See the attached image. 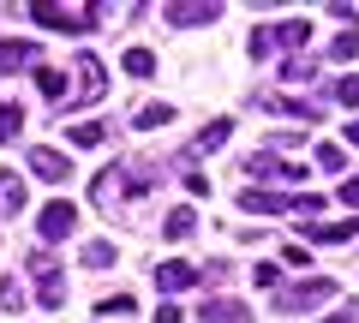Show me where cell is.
<instances>
[{
	"instance_id": "8fae6325",
	"label": "cell",
	"mask_w": 359,
	"mask_h": 323,
	"mask_svg": "<svg viewBox=\"0 0 359 323\" xmlns=\"http://www.w3.org/2000/svg\"><path fill=\"white\" fill-rule=\"evenodd\" d=\"M306 233L318 240V246H347L359 233V221H306Z\"/></svg>"
},
{
	"instance_id": "ffe728a7",
	"label": "cell",
	"mask_w": 359,
	"mask_h": 323,
	"mask_svg": "<svg viewBox=\"0 0 359 323\" xmlns=\"http://www.w3.org/2000/svg\"><path fill=\"white\" fill-rule=\"evenodd\" d=\"M269 36L282 42V48H299V42L311 36V25H306V18H287V25H276V30H269Z\"/></svg>"
},
{
	"instance_id": "7a4b0ae2",
	"label": "cell",
	"mask_w": 359,
	"mask_h": 323,
	"mask_svg": "<svg viewBox=\"0 0 359 323\" xmlns=\"http://www.w3.org/2000/svg\"><path fill=\"white\" fill-rule=\"evenodd\" d=\"M144 186H150V180H144V174H132V168H102L96 180H90V204L114 209L126 192H144Z\"/></svg>"
},
{
	"instance_id": "836d02e7",
	"label": "cell",
	"mask_w": 359,
	"mask_h": 323,
	"mask_svg": "<svg viewBox=\"0 0 359 323\" xmlns=\"http://www.w3.org/2000/svg\"><path fill=\"white\" fill-rule=\"evenodd\" d=\"M341 204H359V180H347V186H341Z\"/></svg>"
},
{
	"instance_id": "e0dca14e",
	"label": "cell",
	"mask_w": 359,
	"mask_h": 323,
	"mask_svg": "<svg viewBox=\"0 0 359 323\" xmlns=\"http://www.w3.org/2000/svg\"><path fill=\"white\" fill-rule=\"evenodd\" d=\"M36 90L48 96V102H60V96H66V72H54V66L42 60V66H36Z\"/></svg>"
},
{
	"instance_id": "d4e9b609",
	"label": "cell",
	"mask_w": 359,
	"mask_h": 323,
	"mask_svg": "<svg viewBox=\"0 0 359 323\" xmlns=\"http://www.w3.org/2000/svg\"><path fill=\"white\" fill-rule=\"evenodd\" d=\"M276 72H282V84H311V78H318V66H311V60H282Z\"/></svg>"
},
{
	"instance_id": "8992f818",
	"label": "cell",
	"mask_w": 359,
	"mask_h": 323,
	"mask_svg": "<svg viewBox=\"0 0 359 323\" xmlns=\"http://www.w3.org/2000/svg\"><path fill=\"white\" fill-rule=\"evenodd\" d=\"M162 18H168L174 30H186V25H210V18H222V6H216V0H192V6L174 0V6H162Z\"/></svg>"
},
{
	"instance_id": "d6986e66",
	"label": "cell",
	"mask_w": 359,
	"mask_h": 323,
	"mask_svg": "<svg viewBox=\"0 0 359 323\" xmlns=\"http://www.w3.org/2000/svg\"><path fill=\"white\" fill-rule=\"evenodd\" d=\"M18 132H25V108H18V102H0V144H13Z\"/></svg>"
},
{
	"instance_id": "277c9868",
	"label": "cell",
	"mask_w": 359,
	"mask_h": 323,
	"mask_svg": "<svg viewBox=\"0 0 359 323\" xmlns=\"http://www.w3.org/2000/svg\"><path fill=\"white\" fill-rule=\"evenodd\" d=\"M323 299H335V282L330 275H311V282H299V287H282V294H276V311H311V305H323Z\"/></svg>"
},
{
	"instance_id": "2e32d148",
	"label": "cell",
	"mask_w": 359,
	"mask_h": 323,
	"mask_svg": "<svg viewBox=\"0 0 359 323\" xmlns=\"http://www.w3.org/2000/svg\"><path fill=\"white\" fill-rule=\"evenodd\" d=\"M264 108H276V114H294V120H318V108L299 102V96H264Z\"/></svg>"
},
{
	"instance_id": "ba28073f",
	"label": "cell",
	"mask_w": 359,
	"mask_h": 323,
	"mask_svg": "<svg viewBox=\"0 0 359 323\" xmlns=\"http://www.w3.org/2000/svg\"><path fill=\"white\" fill-rule=\"evenodd\" d=\"M78 90H84V102H102V96H108V72H102V60H96V54H84V60H78Z\"/></svg>"
},
{
	"instance_id": "5b68a950",
	"label": "cell",
	"mask_w": 359,
	"mask_h": 323,
	"mask_svg": "<svg viewBox=\"0 0 359 323\" xmlns=\"http://www.w3.org/2000/svg\"><path fill=\"white\" fill-rule=\"evenodd\" d=\"M245 174H252V180H287V186H294V180H306V162H276V156H252V162H245Z\"/></svg>"
},
{
	"instance_id": "603a6c76",
	"label": "cell",
	"mask_w": 359,
	"mask_h": 323,
	"mask_svg": "<svg viewBox=\"0 0 359 323\" xmlns=\"http://www.w3.org/2000/svg\"><path fill=\"white\" fill-rule=\"evenodd\" d=\"M192 228H198V209H174V216L162 221V233H168V240H186Z\"/></svg>"
},
{
	"instance_id": "30bf717a",
	"label": "cell",
	"mask_w": 359,
	"mask_h": 323,
	"mask_svg": "<svg viewBox=\"0 0 359 323\" xmlns=\"http://www.w3.org/2000/svg\"><path fill=\"white\" fill-rule=\"evenodd\" d=\"M240 209H252V216H282L287 198H282V192H264V186H245V192H240Z\"/></svg>"
},
{
	"instance_id": "4fadbf2b",
	"label": "cell",
	"mask_w": 359,
	"mask_h": 323,
	"mask_svg": "<svg viewBox=\"0 0 359 323\" xmlns=\"http://www.w3.org/2000/svg\"><path fill=\"white\" fill-rule=\"evenodd\" d=\"M25 209V180L13 168H0V216H18Z\"/></svg>"
},
{
	"instance_id": "5bb4252c",
	"label": "cell",
	"mask_w": 359,
	"mask_h": 323,
	"mask_svg": "<svg viewBox=\"0 0 359 323\" xmlns=\"http://www.w3.org/2000/svg\"><path fill=\"white\" fill-rule=\"evenodd\" d=\"M198 317H204V323H245V317H252V311H245L240 299H210V305L198 311Z\"/></svg>"
},
{
	"instance_id": "44dd1931",
	"label": "cell",
	"mask_w": 359,
	"mask_h": 323,
	"mask_svg": "<svg viewBox=\"0 0 359 323\" xmlns=\"http://www.w3.org/2000/svg\"><path fill=\"white\" fill-rule=\"evenodd\" d=\"M228 132H233V120H216V126H204V132H198V144H192V150H198V156H204V150H222V144H228Z\"/></svg>"
},
{
	"instance_id": "9a60e30c",
	"label": "cell",
	"mask_w": 359,
	"mask_h": 323,
	"mask_svg": "<svg viewBox=\"0 0 359 323\" xmlns=\"http://www.w3.org/2000/svg\"><path fill=\"white\" fill-rule=\"evenodd\" d=\"M168 120H174V108H168V102H144V108H132V126H138V132H156V126H168Z\"/></svg>"
},
{
	"instance_id": "52a82bcc",
	"label": "cell",
	"mask_w": 359,
	"mask_h": 323,
	"mask_svg": "<svg viewBox=\"0 0 359 323\" xmlns=\"http://www.w3.org/2000/svg\"><path fill=\"white\" fill-rule=\"evenodd\" d=\"M30 174H36V180H72V162H66L60 150H48V144H36V150H30Z\"/></svg>"
},
{
	"instance_id": "1f68e13d",
	"label": "cell",
	"mask_w": 359,
	"mask_h": 323,
	"mask_svg": "<svg viewBox=\"0 0 359 323\" xmlns=\"http://www.w3.org/2000/svg\"><path fill=\"white\" fill-rule=\"evenodd\" d=\"M252 282H257V287H276V282H282V263H257Z\"/></svg>"
},
{
	"instance_id": "4dcf8cb0",
	"label": "cell",
	"mask_w": 359,
	"mask_h": 323,
	"mask_svg": "<svg viewBox=\"0 0 359 323\" xmlns=\"http://www.w3.org/2000/svg\"><path fill=\"white\" fill-rule=\"evenodd\" d=\"M335 102H341V108H359V78H341V84H335Z\"/></svg>"
},
{
	"instance_id": "484cf974",
	"label": "cell",
	"mask_w": 359,
	"mask_h": 323,
	"mask_svg": "<svg viewBox=\"0 0 359 323\" xmlns=\"http://www.w3.org/2000/svg\"><path fill=\"white\" fill-rule=\"evenodd\" d=\"M0 311H25V287H18V275H0Z\"/></svg>"
},
{
	"instance_id": "e575fe53",
	"label": "cell",
	"mask_w": 359,
	"mask_h": 323,
	"mask_svg": "<svg viewBox=\"0 0 359 323\" xmlns=\"http://www.w3.org/2000/svg\"><path fill=\"white\" fill-rule=\"evenodd\" d=\"M323 323H353V311H335V317H323Z\"/></svg>"
},
{
	"instance_id": "4316f807",
	"label": "cell",
	"mask_w": 359,
	"mask_h": 323,
	"mask_svg": "<svg viewBox=\"0 0 359 323\" xmlns=\"http://www.w3.org/2000/svg\"><path fill=\"white\" fill-rule=\"evenodd\" d=\"M72 144H78V150H96V144H102V126H96V120H78V126H72Z\"/></svg>"
},
{
	"instance_id": "ac0fdd59",
	"label": "cell",
	"mask_w": 359,
	"mask_h": 323,
	"mask_svg": "<svg viewBox=\"0 0 359 323\" xmlns=\"http://www.w3.org/2000/svg\"><path fill=\"white\" fill-rule=\"evenodd\" d=\"M120 66H126L132 78H156V54H150V48H138V42L126 48V60H120Z\"/></svg>"
},
{
	"instance_id": "9c48e42d",
	"label": "cell",
	"mask_w": 359,
	"mask_h": 323,
	"mask_svg": "<svg viewBox=\"0 0 359 323\" xmlns=\"http://www.w3.org/2000/svg\"><path fill=\"white\" fill-rule=\"evenodd\" d=\"M25 66H36V42L6 36V42H0V78H6V72H25Z\"/></svg>"
},
{
	"instance_id": "7c38bea8",
	"label": "cell",
	"mask_w": 359,
	"mask_h": 323,
	"mask_svg": "<svg viewBox=\"0 0 359 323\" xmlns=\"http://www.w3.org/2000/svg\"><path fill=\"white\" fill-rule=\"evenodd\" d=\"M198 282V270H192V263H162V270H156V287H162V294H180V287H192Z\"/></svg>"
},
{
	"instance_id": "3957f363",
	"label": "cell",
	"mask_w": 359,
	"mask_h": 323,
	"mask_svg": "<svg viewBox=\"0 0 359 323\" xmlns=\"http://www.w3.org/2000/svg\"><path fill=\"white\" fill-rule=\"evenodd\" d=\"M72 228H78V204H66V198L42 204V216H36V240H42V246H54V240H72Z\"/></svg>"
},
{
	"instance_id": "d590c367",
	"label": "cell",
	"mask_w": 359,
	"mask_h": 323,
	"mask_svg": "<svg viewBox=\"0 0 359 323\" xmlns=\"http://www.w3.org/2000/svg\"><path fill=\"white\" fill-rule=\"evenodd\" d=\"M347 144H353V150H359V120H353V126H347Z\"/></svg>"
},
{
	"instance_id": "6da1fadb",
	"label": "cell",
	"mask_w": 359,
	"mask_h": 323,
	"mask_svg": "<svg viewBox=\"0 0 359 323\" xmlns=\"http://www.w3.org/2000/svg\"><path fill=\"white\" fill-rule=\"evenodd\" d=\"M30 18H42L48 30H66V36H84L90 25H102V6H96V0H84V6H54V0H36Z\"/></svg>"
},
{
	"instance_id": "83f0119b",
	"label": "cell",
	"mask_w": 359,
	"mask_h": 323,
	"mask_svg": "<svg viewBox=\"0 0 359 323\" xmlns=\"http://www.w3.org/2000/svg\"><path fill=\"white\" fill-rule=\"evenodd\" d=\"M245 48H252V60H269V54H276V36H269V25H264V30H252V42H245Z\"/></svg>"
},
{
	"instance_id": "7402d4cb",
	"label": "cell",
	"mask_w": 359,
	"mask_h": 323,
	"mask_svg": "<svg viewBox=\"0 0 359 323\" xmlns=\"http://www.w3.org/2000/svg\"><path fill=\"white\" fill-rule=\"evenodd\" d=\"M84 263H90V270H114V240H90Z\"/></svg>"
},
{
	"instance_id": "f1b7e54d",
	"label": "cell",
	"mask_w": 359,
	"mask_h": 323,
	"mask_svg": "<svg viewBox=\"0 0 359 323\" xmlns=\"http://www.w3.org/2000/svg\"><path fill=\"white\" fill-rule=\"evenodd\" d=\"M353 54H359V36H353V30H341V36L330 42V60H353Z\"/></svg>"
},
{
	"instance_id": "cb8c5ba5",
	"label": "cell",
	"mask_w": 359,
	"mask_h": 323,
	"mask_svg": "<svg viewBox=\"0 0 359 323\" xmlns=\"http://www.w3.org/2000/svg\"><path fill=\"white\" fill-rule=\"evenodd\" d=\"M318 168H323V174H341V168H347V150L323 138V144H318Z\"/></svg>"
},
{
	"instance_id": "f546056e",
	"label": "cell",
	"mask_w": 359,
	"mask_h": 323,
	"mask_svg": "<svg viewBox=\"0 0 359 323\" xmlns=\"http://www.w3.org/2000/svg\"><path fill=\"white\" fill-rule=\"evenodd\" d=\"M96 311H102V317H120V311H138V305H132V294H108Z\"/></svg>"
},
{
	"instance_id": "d6a6232c",
	"label": "cell",
	"mask_w": 359,
	"mask_h": 323,
	"mask_svg": "<svg viewBox=\"0 0 359 323\" xmlns=\"http://www.w3.org/2000/svg\"><path fill=\"white\" fill-rule=\"evenodd\" d=\"M156 323H186V317H180V305H162V311H156Z\"/></svg>"
}]
</instances>
